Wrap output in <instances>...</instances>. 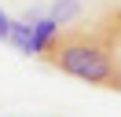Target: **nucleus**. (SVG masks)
Segmentation results:
<instances>
[{"label":"nucleus","instance_id":"obj_1","mask_svg":"<svg viewBox=\"0 0 121 117\" xmlns=\"http://www.w3.org/2000/svg\"><path fill=\"white\" fill-rule=\"evenodd\" d=\"M48 62L77 80H88L99 88H121V66L114 55L110 29H84V26L62 29L55 48L48 51Z\"/></svg>","mask_w":121,"mask_h":117},{"label":"nucleus","instance_id":"obj_3","mask_svg":"<svg viewBox=\"0 0 121 117\" xmlns=\"http://www.w3.org/2000/svg\"><path fill=\"white\" fill-rule=\"evenodd\" d=\"M48 15H52L62 29H66V26H73V22H81L84 0H52V4H48Z\"/></svg>","mask_w":121,"mask_h":117},{"label":"nucleus","instance_id":"obj_4","mask_svg":"<svg viewBox=\"0 0 121 117\" xmlns=\"http://www.w3.org/2000/svg\"><path fill=\"white\" fill-rule=\"evenodd\" d=\"M8 44L22 55H33V26L26 18H11V33H8Z\"/></svg>","mask_w":121,"mask_h":117},{"label":"nucleus","instance_id":"obj_5","mask_svg":"<svg viewBox=\"0 0 121 117\" xmlns=\"http://www.w3.org/2000/svg\"><path fill=\"white\" fill-rule=\"evenodd\" d=\"M8 33H11V18L0 11V40H8Z\"/></svg>","mask_w":121,"mask_h":117},{"label":"nucleus","instance_id":"obj_2","mask_svg":"<svg viewBox=\"0 0 121 117\" xmlns=\"http://www.w3.org/2000/svg\"><path fill=\"white\" fill-rule=\"evenodd\" d=\"M30 26H33V55L48 58V51L55 48V40H59L62 26H59V22L52 18V15H40V18H33Z\"/></svg>","mask_w":121,"mask_h":117}]
</instances>
